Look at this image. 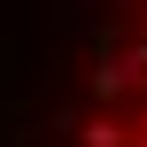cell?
I'll return each instance as SVG.
<instances>
[{
	"label": "cell",
	"instance_id": "1",
	"mask_svg": "<svg viewBox=\"0 0 147 147\" xmlns=\"http://www.w3.org/2000/svg\"><path fill=\"white\" fill-rule=\"evenodd\" d=\"M78 147H147V0H116L85 101H78Z\"/></svg>",
	"mask_w": 147,
	"mask_h": 147
}]
</instances>
